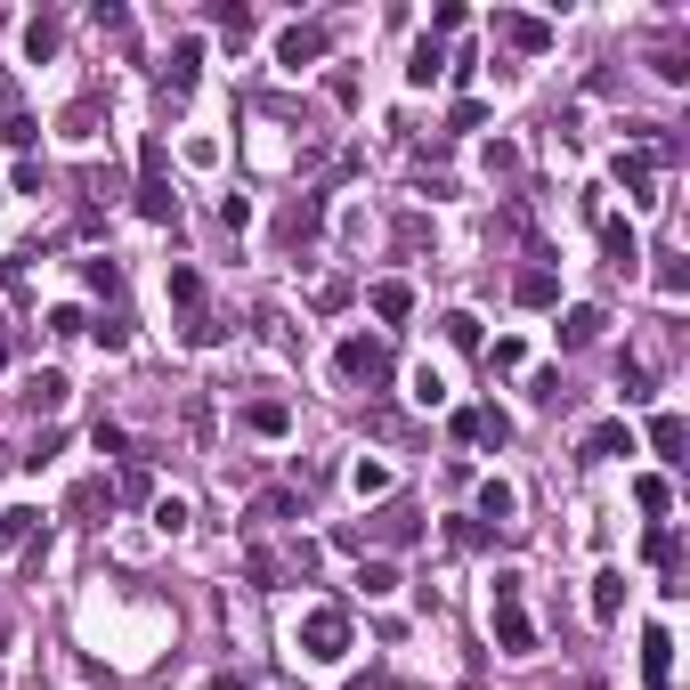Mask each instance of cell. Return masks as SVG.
I'll return each mask as SVG.
<instances>
[{
	"instance_id": "46",
	"label": "cell",
	"mask_w": 690,
	"mask_h": 690,
	"mask_svg": "<svg viewBox=\"0 0 690 690\" xmlns=\"http://www.w3.org/2000/svg\"><path fill=\"white\" fill-rule=\"evenodd\" d=\"M349 479H358V496H390V464H358Z\"/></svg>"
},
{
	"instance_id": "23",
	"label": "cell",
	"mask_w": 690,
	"mask_h": 690,
	"mask_svg": "<svg viewBox=\"0 0 690 690\" xmlns=\"http://www.w3.org/2000/svg\"><path fill=\"white\" fill-rule=\"evenodd\" d=\"M610 455H634V431H625V423L585 431V464H610Z\"/></svg>"
},
{
	"instance_id": "12",
	"label": "cell",
	"mask_w": 690,
	"mask_h": 690,
	"mask_svg": "<svg viewBox=\"0 0 690 690\" xmlns=\"http://www.w3.org/2000/svg\"><path fill=\"white\" fill-rule=\"evenodd\" d=\"M309 504H301V488H268L253 512H244V528H285V520H301Z\"/></svg>"
},
{
	"instance_id": "1",
	"label": "cell",
	"mask_w": 690,
	"mask_h": 690,
	"mask_svg": "<svg viewBox=\"0 0 690 690\" xmlns=\"http://www.w3.org/2000/svg\"><path fill=\"white\" fill-rule=\"evenodd\" d=\"M301 658H318V666H333V658H349V610L342 601H318V610H301Z\"/></svg>"
},
{
	"instance_id": "39",
	"label": "cell",
	"mask_w": 690,
	"mask_h": 690,
	"mask_svg": "<svg viewBox=\"0 0 690 690\" xmlns=\"http://www.w3.org/2000/svg\"><path fill=\"white\" fill-rule=\"evenodd\" d=\"M90 342H98V349H131V318H98Z\"/></svg>"
},
{
	"instance_id": "31",
	"label": "cell",
	"mask_w": 690,
	"mask_h": 690,
	"mask_svg": "<svg viewBox=\"0 0 690 690\" xmlns=\"http://www.w3.org/2000/svg\"><path fill=\"white\" fill-rule=\"evenodd\" d=\"M244 577H253L260 593H277V585H285V569H277V553H268V545H253V553H244Z\"/></svg>"
},
{
	"instance_id": "49",
	"label": "cell",
	"mask_w": 690,
	"mask_h": 690,
	"mask_svg": "<svg viewBox=\"0 0 690 690\" xmlns=\"http://www.w3.org/2000/svg\"><path fill=\"white\" fill-rule=\"evenodd\" d=\"M66 131H74V138H90V131H98V98H81V107L66 114Z\"/></svg>"
},
{
	"instance_id": "20",
	"label": "cell",
	"mask_w": 690,
	"mask_h": 690,
	"mask_svg": "<svg viewBox=\"0 0 690 690\" xmlns=\"http://www.w3.org/2000/svg\"><path fill=\"white\" fill-rule=\"evenodd\" d=\"M438 74H447V41L423 33V41H414V57H407V81H414V90H431Z\"/></svg>"
},
{
	"instance_id": "51",
	"label": "cell",
	"mask_w": 690,
	"mask_h": 690,
	"mask_svg": "<svg viewBox=\"0 0 690 690\" xmlns=\"http://www.w3.org/2000/svg\"><path fill=\"white\" fill-rule=\"evenodd\" d=\"M9 122H16V90L0 81V131H9Z\"/></svg>"
},
{
	"instance_id": "47",
	"label": "cell",
	"mask_w": 690,
	"mask_h": 690,
	"mask_svg": "<svg viewBox=\"0 0 690 690\" xmlns=\"http://www.w3.org/2000/svg\"><path fill=\"white\" fill-rule=\"evenodd\" d=\"M98 455H122V464H131V431H122V423H98Z\"/></svg>"
},
{
	"instance_id": "29",
	"label": "cell",
	"mask_w": 690,
	"mask_h": 690,
	"mask_svg": "<svg viewBox=\"0 0 690 690\" xmlns=\"http://www.w3.org/2000/svg\"><path fill=\"white\" fill-rule=\"evenodd\" d=\"M179 342H187V349H220V342H227V325L212 318V309H203V318H187V325H179Z\"/></svg>"
},
{
	"instance_id": "14",
	"label": "cell",
	"mask_w": 690,
	"mask_h": 690,
	"mask_svg": "<svg viewBox=\"0 0 690 690\" xmlns=\"http://www.w3.org/2000/svg\"><path fill=\"white\" fill-rule=\"evenodd\" d=\"M601 253H610L617 277H634V268H642V236H634L625 220H601Z\"/></svg>"
},
{
	"instance_id": "30",
	"label": "cell",
	"mask_w": 690,
	"mask_h": 690,
	"mask_svg": "<svg viewBox=\"0 0 690 690\" xmlns=\"http://www.w3.org/2000/svg\"><path fill=\"white\" fill-rule=\"evenodd\" d=\"M146 496H155L146 464H122V471H114V504H146Z\"/></svg>"
},
{
	"instance_id": "26",
	"label": "cell",
	"mask_w": 690,
	"mask_h": 690,
	"mask_svg": "<svg viewBox=\"0 0 690 690\" xmlns=\"http://www.w3.org/2000/svg\"><path fill=\"white\" fill-rule=\"evenodd\" d=\"M244 423H253L260 438H285L292 431V407L285 399H253V407H244Z\"/></svg>"
},
{
	"instance_id": "19",
	"label": "cell",
	"mask_w": 690,
	"mask_h": 690,
	"mask_svg": "<svg viewBox=\"0 0 690 690\" xmlns=\"http://www.w3.org/2000/svg\"><path fill=\"white\" fill-rule=\"evenodd\" d=\"M512 301H520V309H553V301H560V277H553V268H520V277H512Z\"/></svg>"
},
{
	"instance_id": "22",
	"label": "cell",
	"mask_w": 690,
	"mask_h": 690,
	"mask_svg": "<svg viewBox=\"0 0 690 690\" xmlns=\"http://www.w3.org/2000/svg\"><path fill=\"white\" fill-rule=\"evenodd\" d=\"M601 325H610V318H601L593 301L569 309V318H560V349H593V342H601Z\"/></svg>"
},
{
	"instance_id": "38",
	"label": "cell",
	"mask_w": 690,
	"mask_h": 690,
	"mask_svg": "<svg viewBox=\"0 0 690 690\" xmlns=\"http://www.w3.org/2000/svg\"><path fill=\"white\" fill-rule=\"evenodd\" d=\"M617 390H625V407H642V399H650V366L625 358V366H617Z\"/></svg>"
},
{
	"instance_id": "40",
	"label": "cell",
	"mask_w": 690,
	"mask_h": 690,
	"mask_svg": "<svg viewBox=\"0 0 690 690\" xmlns=\"http://www.w3.org/2000/svg\"><path fill=\"white\" fill-rule=\"evenodd\" d=\"M658 292H666V301H682V292H690V260H658Z\"/></svg>"
},
{
	"instance_id": "42",
	"label": "cell",
	"mask_w": 690,
	"mask_h": 690,
	"mask_svg": "<svg viewBox=\"0 0 690 690\" xmlns=\"http://www.w3.org/2000/svg\"><path fill=\"white\" fill-rule=\"evenodd\" d=\"M528 399H536V407H569V382H560V374H536Z\"/></svg>"
},
{
	"instance_id": "17",
	"label": "cell",
	"mask_w": 690,
	"mask_h": 690,
	"mask_svg": "<svg viewBox=\"0 0 690 690\" xmlns=\"http://www.w3.org/2000/svg\"><path fill=\"white\" fill-rule=\"evenodd\" d=\"M617 187L634 203H658V155H617Z\"/></svg>"
},
{
	"instance_id": "41",
	"label": "cell",
	"mask_w": 690,
	"mask_h": 690,
	"mask_svg": "<svg viewBox=\"0 0 690 690\" xmlns=\"http://www.w3.org/2000/svg\"><path fill=\"white\" fill-rule=\"evenodd\" d=\"M187 431H196V447H212V407H203V390H187Z\"/></svg>"
},
{
	"instance_id": "25",
	"label": "cell",
	"mask_w": 690,
	"mask_h": 690,
	"mask_svg": "<svg viewBox=\"0 0 690 690\" xmlns=\"http://www.w3.org/2000/svg\"><path fill=\"white\" fill-rule=\"evenodd\" d=\"M617 610H625V569H601V577H593V617L617 625Z\"/></svg>"
},
{
	"instance_id": "48",
	"label": "cell",
	"mask_w": 690,
	"mask_h": 690,
	"mask_svg": "<svg viewBox=\"0 0 690 690\" xmlns=\"http://www.w3.org/2000/svg\"><path fill=\"white\" fill-rule=\"evenodd\" d=\"M512 171H520V155H512L504 138H496V146H488V179H512Z\"/></svg>"
},
{
	"instance_id": "32",
	"label": "cell",
	"mask_w": 690,
	"mask_h": 690,
	"mask_svg": "<svg viewBox=\"0 0 690 690\" xmlns=\"http://www.w3.org/2000/svg\"><path fill=\"white\" fill-rule=\"evenodd\" d=\"M212 25L227 41H244V33H253V9H244V0H212Z\"/></svg>"
},
{
	"instance_id": "15",
	"label": "cell",
	"mask_w": 690,
	"mask_h": 690,
	"mask_svg": "<svg viewBox=\"0 0 690 690\" xmlns=\"http://www.w3.org/2000/svg\"><path fill=\"white\" fill-rule=\"evenodd\" d=\"M138 220H155V227H171V220H179V196H171V179H163V171H146V179H138Z\"/></svg>"
},
{
	"instance_id": "10",
	"label": "cell",
	"mask_w": 690,
	"mask_h": 690,
	"mask_svg": "<svg viewBox=\"0 0 690 690\" xmlns=\"http://www.w3.org/2000/svg\"><path fill=\"white\" fill-rule=\"evenodd\" d=\"M455 438H471V447H504L512 423H504L496 407H464V414H455Z\"/></svg>"
},
{
	"instance_id": "16",
	"label": "cell",
	"mask_w": 690,
	"mask_h": 690,
	"mask_svg": "<svg viewBox=\"0 0 690 690\" xmlns=\"http://www.w3.org/2000/svg\"><path fill=\"white\" fill-rule=\"evenodd\" d=\"M66 399H74V382H66L57 366H41L33 382H25V407H33V414H66Z\"/></svg>"
},
{
	"instance_id": "35",
	"label": "cell",
	"mask_w": 690,
	"mask_h": 690,
	"mask_svg": "<svg viewBox=\"0 0 690 690\" xmlns=\"http://www.w3.org/2000/svg\"><path fill=\"white\" fill-rule=\"evenodd\" d=\"M634 504H642V512H666V504H675V488H666L658 471H642V479H634Z\"/></svg>"
},
{
	"instance_id": "21",
	"label": "cell",
	"mask_w": 690,
	"mask_h": 690,
	"mask_svg": "<svg viewBox=\"0 0 690 690\" xmlns=\"http://www.w3.org/2000/svg\"><path fill=\"white\" fill-rule=\"evenodd\" d=\"M366 301H374V318H382V325H399L407 309H414V285H407V277H382V285L366 292Z\"/></svg>"
},
{
	"instance_id": "50",
	"label": "cell",
	"mask_w": 690,
	"mask_h": 690,
	"mask_svg": "<svg viewBox=\"0 0 690 690\" xmlns=\"http://www.w3.org/2000/svg\"><path fill=\"white\" fill-rule=\"evenodd\" d=\"M212 690H268L260 675H212Z\"/></svg>"
},
{
	"instance_id": "6",
	"label": "cell",
	"mask_w": 690,
	"mask_h": 690,
	"mask_svg": "<svg viewBox=\"0 0 690 690\" xmlns=\"http://www.w3.org/2000/svg\"><path fill=\"white\" fill-rule=\"evenodd\" d=\"M196 74H203V41H171V57H163V107H179L196 90Z\"/></svg>"
},
{
	"instance_id": "2",
	"label": "cell",
	"mask_w": 690,
	"mask_h": 690,
	"mask_svg": "<svg viewBox=\"0 0 690 690\" xmlns=\"http://www.w3.org/2000/svg\"><path fill=\"white\" fill-rule=\"evenodd\" d=\"M333 366H342L349 382H366V390H382L390 374H399V358H390V342H382V333H349V342L333 349Z\"/></svg>"
},
{
	"instance_id": "8",
	"label": "cell",
	"mask_w": 690,
	"mask_h": 690,
	"mask_svg": "<svg viewBox=\"0 0 690 690\" xmlns=\"http://www.w3.org/2000/svg\"><path fill=\"white\" fill-rule=\"evenodd\" d=\"M33 536H41V512H33V504H9V512H0V553H9V560H33Z\"/></svg>"
},
{
	"instance_id": "11",
	"label": "cell",
	"mask_w": 690,
	"mask_h": 690,
	"mask_svg": "<svg viewBox=\"0 0 690 690\" xmlns=\"http://www.w3.org/2000/svg\"><path fill=\"white\" fill-rule=\"evenodd\" d=\"M318 227H325V196H292L285 220H277V236H285V244H309Z\"/></svg>"
},
{
	"instance_id": "5",
	"label": "cell",
	"mask_w": 690,
	"mask_h": 690,
	"mask_svg": "<svg viewBox=\"0 0 690 690\" xmlns=\"http://www.w3.org/2000/svg\"><path fill=\"white\" fill-rule=\"evenodd\" d=\"M325 49H333V33H325V25H285V33H277V66H285V74L318 66Z\"/></svg>"
},
{
	"instance_id": "44",
	"label": "cell",
	"mask_w": 690,
	"mask_h": 690,
	"mask_svg": "<svg viewBox=\"0 0 690 690\" xmlns=\"http://www.w3.org/2000/svg\"><path fill=\"white\" fill-rule=\"evenodd\" d=\"M155 528H163V536L187 528V504H179V496H155Z\"/></svg>"
},
{
	"instance_id": "9",
	"label": "cell",
	"mask_w": 690,
	"mask_h": 690,
	"mask_svg": "<svg viewBox=\"0 0 690 690\" xmlns=\"http://www.w3.org/2000/svg\"><path fill=\"white\" fill-rule=\"evenodd\" d=\"M374 536H382V545H414V536H423V512H414L407 496H390V504L374 512Z\"/></svg>"
},
{
	"instance_id": "4",
	"label": "cell",
	"mask_w": 690,
	"mask_h": 690,
	"mask_svg": "<svg viewBox=\"0 0 690 690\" xmlns=\"http://www.w3.org/2000/svg\"><path fill=\"white\" fill-rule=\"evenodd\" d=\"M496 41L520 49V57H545L553 49V25H545V16H528V9H496Z\"/></svg>"
},
{
	"instance_id": "43",
	"label": "cell",
	"mask_w": 690,
	"mask_h": 690,
	"mask_svg": "<svg viewBox=\"0 0 690 690\" xmlns=\"http://www.w3.org/2000/svg\"><path fill=\"white\" fill-rule=\"evenodd\" d=\"M447 536H455V553H488V536H496V528H479V520H455Z\"/></svg>"
},
{
	"instance_id": "45",
	"label": "cell",
	"mask_w": 690,
	"mask_h": 690,
	"mask_svg": "<svg viewBox=\"0 0 690 690\" xmlns=\"http://www.w3.org/2000/svg\"><path fill=\"white\" fill-rule=\"evenodd\" d=\"M447 342L455 349H479V318H471V309H455V318H447Z\"/></svg>"
},
{
	"instance_id": "28",
	"label": "cell",
	"mask_w": 690,
	"mask_h": 690,
	"mask_svg": "<svg viewBox=\"0 0 690 690\" xmlns=\"http://www.w3.org/2000/svg\"><path fill=\"white\" fill-rule=\"evenodd\" d=\"M171 301L187 309V318H203V277H196L187 260H171Z\"/></svg>"
},
{
	"instance_id": "52",
	"label": "cell",
	"mask_w": 690,
	"mask_h": 690,
	"mask_svg": "<svg viewBox=\"0 0 690 690\" xmlns=\"http://www.w3.org/2000/svg\"><path fill=\"white\" fill-rule=\"evenodd\" d=\"M0 366H9V318H0Z\"/></svg>"
},
{
	"instance_id": "13",
	"label": "cell",
	"mask_w": 690,
	"mask_h": 690,
	"mask_svg": "<svg viewBox=\"0 0 690 690\" xmlns=\"http://www.w3.org/2000/svg\"><path fill=\"white\" fill-rule=\"evenodd\" d=\"M57 49H66V16H57V9H41L33 25H25V57H33V66H49Z\"/></svg>"
},
{
	"instance_id": "34",
	"label": "cell",
	"mask_w": 690,
	"mask_h": 690,
	"mask_svg": "<svg viewBox=\"0 0 690 690\" xmlns=\"http://www.w3.org/2000/svg\"><path fill=\"white\" fill-rule=\"evenodd\" d=\"M98 33H107V41H122V49H131V9H114V0H98Z\"/></svg>"
},
{
	"instance_id": "37",
	"label": "cell",
	"mask_w": 690,
	"mask_h": 690,
	"mask_svg": "<svg viewBox=\"0 0 690 690\" xmlns=\"http://www.w3.org/2000/svg\"><path fill=\"white\" fill-rule=\"evenodd\" d=\"M81 277H90V292L114 301V292H122V260H81Z\"/></svg>"
},
{
	"instance_id": "33",
	"label": "cell",
	"mask_w": 690,
	"mask_h": 690,
	"mask_svg": "<svg viewBox=\"0 0 690 690\" xmlns=\"http://www.w3.org/2000/svg\"><path fill=\"white\" fill-rule=\"evenodd\" d=\"M390 244H399V253H423V244H431L423 212H399V220H390Z\"/></svg>"
},
{
	"instance_id": "7",
	"label": "cell",
	"mask_w": 690,
	"mask_h": 690,
	"mask_svg": "<svg viewBox=\"0 0 690 690\" xmlns=\"http://www.w3.org/2000/svg\"><path fill=\"white\" fill-rule=\"evenodd\" d=\"M642 682H650V690H675V634H666V625L642 634Z\"/></svg>"
},
{
	"instance_id": "27",
	"label": "cell",
	"mask_w": 690,
	"mask_h": 690,
	"mask_svg": "<svg viewBox=\"0 0 690 690\" xmlns=\"http://www.w3.org/2000/svg\"><path fill=\"white\" fill-rule=\"evenodd\" d=\"M650 447L666 455V464H682V447H690V423H682V414H658V423H650Z\"/></svg>"
},
{
	"instance_id": "3",
	"label": "cell",
	"mask_w": 690,
	"mask_h": 690,
	"mask_svg": "<svg viewBox=\"0 0 690 690\" xmlns=\"http://www.w3.org/2000/svg\"><path fill=\"white\" fill-rule=\"evenodd\" d=\"M496 650H504V658H528L536 650V625H528V610H520V577L512 569L496 577Z\"/></svg>"
},
{
	"instance_id": "36",
	"label": "cell",
	"mask_w": 690,
	"mask_h": 690,
	"mask_svg": "<svg viewBox=\"0 0 690 690\" xmlns=\"http://www.w3.org/2000/svg\"><path fill=\"white\" fill-rule=\"evenodd\" d=\"M358 585H366V601H382V593H399V569H390V560H366Z\"/></svg>"
},
{
	"instance_id": "18",
	"label": "cell",
	"mask_w": 690,
	"mask_h": 690,
	"mask_svg": "<svg viewBox=\"0 0 690 690\" xmlns=\"http://www.w3.org/2000/svg\"><path fill=\"white\" fill-rule=\"evenodd\" d=\"M512 512H520V496L504 488V479H479V528H512Z\"/></svg>"
},
{
	"instance_id": "24",
	"label": "cell",
	"mask_w": 690,
	"mask_h": 690,
	"mask_svg": "<svg viewBox=\"0 0 690 690\" xmlns=\"http://www.w3.org/2000/svg\"><path fill=\"white\" fill-rule=\"evenodd\" d=\"M107 512H114V479H81V488H74V520H90V528H98Z\"/></svg>"
}]
</instances>
